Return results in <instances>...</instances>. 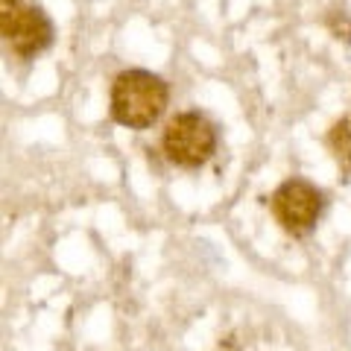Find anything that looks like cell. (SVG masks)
<instances>
[{
	"label": "cell",
	"mask_w": 351,
	"mask_h": 351,
	"mask_svg": "<svg viewBox=\"0 0 351 351\" xmlns=\"http://www.w3.org/2000/svg\"><path fill=\"white\" fill-rule=\"evenodd\" d=\"M170 103V88L158 73L144 68L120 71L108 94V112L126 129H149Z\"/></svg>",
	"instance_id": "cell-1"
},
{
	"label": "cell",
	"mask_w": 351,
	"mask_h": 351,
	"mask_svg": "<svg viewBox=\"0 0 351 351\" xmlns=\"http://www.w3.org/2000/svg\"><path fill=\"white\" fill-rule=\"evenodd\" d=\"M161 149L176 167H202L217 152V126L199 112H182L164 126Z\"/></svg>",
	"instance_id": "cell-2"
},
{
	"label": "cell",
	"mask_w": 351,
	"mask_h": 351,
	"mask_svg": "<svg viewBox=\"0 0 351 351\" xmlns=\"http://www.w3.org/2000/svg\"><path fill=\"white\" fill-rule=\"evenodd\" d=\"M0 32L6 47L21 59H32L53 44V21L41 6L27 0H3L0 3Z\"/></svg>",
	"instance_id": "cell-3"
},
{
	"label": "cell",
	"mask_w": 351,
	"mask_h": 351,
	"mask_svg": "<svg viewBox=\"0 0 351 351\" xmlns=\"http://www.w3.org/2000/svg\"><path fill=\"white\" fill-rule=\"evenodd\" d=\"M269 205H272V214H276L284 232L302 237V234H311L316 228V223H319L322 208H325V196L311 182L287 179L284 184H278L276 193H272Z\"/></svg>",
	"instance_id": "cell-4"
},
{
	"label": "cell",
	"mask_w": 351,
	"mask_h": 351,
	"mask_svg": "<svg viewBox=\"0 0 351 351\" xmlns=\"http://www.w3.org/2000/svg\"><path fill=\"white\" fill-rule=\"evenodd\" d=\"M328 147H331V152L337 156L339 167L351 173V114L337 120L331 126V132H328Z\"/></svg>",
	"instance_id": "cell-5"
}]
</instances>
